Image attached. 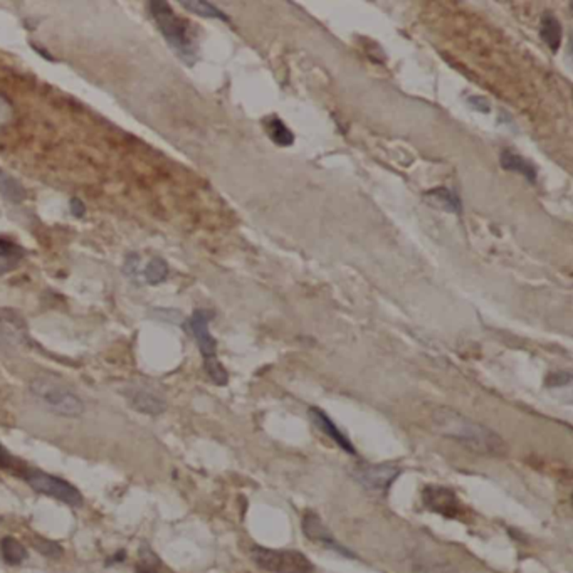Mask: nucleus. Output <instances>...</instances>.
I'll return each mask as SVG.
<instances>
[{
    "mask_svg": "<svg viewBox=\"0 0 573 573\" xmlns=\"http://www.w3.org/2000/svg\"><path fill=\"white\" fill-rule=\"evenodd\" d=\"M435 432L461 444L462 447L486 456H504L508 444L498 432L447 407L435 409L430 415Z\"/></svg>",
    "mask_w": 573,
    "mask_h": 573,
    "instance_id": "nucleus-1",
    "label": "nucleus"
},
{
    "mask_svg": "<svg viewBox=\"0 0 573 573\" xmlns=\"http://www.w3.org/2000/svg\"><path fill=\"white\" fill-rule=\"evenodd\" d=\"M150 14L153 16L160 32L170 47L177 52L187 64H193L197 59V37L193 34L191 22L178 17L173 9L162 0H153L148 4Z\"/></svg>",
    "mask_w": 573,
    "mask_h": 573,
    "instance_id": "nucleus-2",
    "label": "nucleus"
},
{
    "mask_svg": "<svg viewBox=\"0 0 573 573\" xmlns=\"http://www.w3.org/2000/svg\"><path fill=\"white\" fill-rule=\"evenodd\" d=\"M31 392L52 414L78 419L84 414V402L74 390L54 377H37L31 382Z\"/></svg>",
    "mask_w": 573,
    "mask_h": 573,
    "instance_id": "nucleus-3",
    "label": "nucleus"
},
{
    "mask_svg": "<svg viewBox=\"0 0 573 573\" xmlns=\"http://www.w3.org/2000/svg\"><path fill=\"white\" fill-rule=\"evenodd\" d=\"M250 557L255 565L271 573H313L315 567L310 558L296 550H274V548L254 547Z\"/></svg>",
    "mask_w": 573,
    "mask_h": 573,
    "instance_id": "nucleus-4",
    "label": "nucleus"
},
{
    "mask_svg": "<svg viewBox=\"0 0 573 573\" xmlns=\"http://www.w3.org/2000/svg\"><path fill=\"white\" fill-rule=\"evenodd\" d=\"M27 482L34 491L51 496V498L58 500L61 503L73 506V508L83 506V495L78 491V487L61 480V477L51 476L42 471H29L27 472Z\"/></svg>",
    "mask_w": 573,
    "mask_h": 573,
    "instance_id": "nucleus-5",
    "label": "nucleus"
},
{
    "mask_svg": "<svg viewBox=\"0 0 573 573\" xmlns=\"http://www.w3.org/2000/svg\"><path fill=\"white\" fill-rule=\"evenodd\" d=\"M399 476L400 469L395 464H362L355 469V480L368 491L380 495L387 492Z\"/></svg>",
    "mask_w": 573,
    "mask_h": 573,
    "instance_id": "nucleus-6",
    "label": "nucleus"
},
{
    "mask_svg": "<svg viewBox=\"0 0 573 573\" xmlns=\"http://www.w3.org/2000/svg\"><path fill=\"white\" fill-rule=\"evenodd\" d=\"M208 321H211V313L203 310H197L191 316V321H188L192 335L196 336L198 348H201L203 365L219 360L217 358V342L214 336L211 335V331H208Z\"/></svg>",
    "mask_w": 573,
    "mask_h": 573,
    "instance_id": "nucleus-7",
    "label": "nucleus"
},
{
    "mask_svg": "<svg viewBox=\"0 0 573 573\" xmlns=\"http://www.w3.org/2000/svg\"><path fill=\"white\" fill-rule=\"evenodd\" d=\"M422 496H424V504L427 506L430 511H434V513L447 516V518H454V516H457L459 511H461L457 496L454 495V491L447 490V487L427 486L424 490Z\"/></svg>",
    "mask_w": 573,
    "mask_h": 573,
    "instance_id": "nucleus-8",
    "label": "nucleus"
},
{
    "mask_svg": "<svg viewBox=\"0 0 573 573\" xmlns=\"http://www.w3.org/2000/svg\"><path fill=\"white\" fill-rule=\"evenodd\" d=\"M125 397L131 409L141 412L145 415H160L167 409V404L162 397H158L153 392L145 387H130L125 390Z\"/></svg>",
    "mask_w": 573,
    "mask_h": 573,
    "instance_id": "nucleus-9",
    "label": "nucleus"
},
{
    "mask_svg": "<svg viewBox=\"0 0 573 573\" xmlns=\"http://www.w3.org/2000/svg\"><path fill=\"white\" fill-rule=\"evenodd\" d=\"M303 533H305L306 537L311 539V542L325 544L326 548H331V550L340 552V553H343V555L352 557V553H350L347 548H343L342 544H340L333 538V534L328 532V528L325 527L323 521H321V518L318 514H315V513H306L305 514V518H303Z\"/></svg>",
    "mask_w": 573,
    "mask_h": 573,
    "instance_id": "nucleus-10",
    "label": "nucleus"
},
{
    "mask_svg": "<svg viewBox=\"0 0 573 573\" xmlns=\"http://www.w3.org/2000/svg\"><path fill=\"white\" fill-rule=\"evenodd\" d=\"M27 340L24 321L17 315L0 311V345H22Z\"/></svg>",
    "mask_w": 573,
    "mask_h": 573,
    "instance_id": "nucleus-11",
    "label": "nucleus"
},
{
    "mask_svg": "<svg viewBox=\"0 0 573 573\" xmlns=\"http://www.w3.org/2000/svg\"><path fill=\"white\" fill-rule=\"evenodd\" d=\"M310 415H311L313 424H315L316 427H320L321 430H323V432L328 435L330 439H333L340 447L345 449V451L350 452V454H355V449L352 446V442H350V440L345 437V434H342V430H340L333 422H331V419L325 414L323 410L311 409Z\"/></svg>",
    "mask_w": 573,
    "mask_h": 573,
    "instance_id": "nucleus-12",
    "label": "nucleus"
},
{
    "mask_svg": "<svg viewBox=\"0 0 573 573\" xmlns=\"http://www.w3.org/2000/svg\"><path fill=\"white\" fill-rule=\"evenodd\" d=\"M26 255L21 245L7 238H0V276L16 269Z\"/></svg>",
    "mask_w": 573,
    "mask_h": 573,
    "instance_id": "nucleus-13",
    "label": "nucleus"
},
{
    "mask_svg": "<svg viewBox=\"0 0 573 573\" xmlns=\"http://www.w3.org/2000/svg\"><path fill=\"white\" fill-rule=\"evenodd\" d=\"M562 32H563L562 24L555 17V14H552V12L543 14L542 24H539V36H542L544 44L550 47L553 52H557L558 49H560Z\"/></svg>",
    "mask_w": 573,
    "mask_h": 573,
    "instance_id": "nucleus-14",
    "label": "nucleus"
},
{
    "mask_svg": "<svg viewBox=\"0 0 573 573\" xmlns=\"http://www.w3.org/2000/svg\"><path fill=\"white\" fill-rule=\"evenodd\" d=\"M501 167L504 170H509V172L521 173L528 182H537V168L533 167V163H529L527 158L518 153H513V151L506 150L501 153L500 158Z\"/></svg>",
    "mask_w": 573,
    "mask_h": 573,
    "instance_id": "nucleus-15",
    "label": "nucleus"
},
{
    "mask_svg": "<svg viewBox=\"0 0 573 573\" xmlns=\"http://www.w3.org/2000/svg\"><path fill=\"white\" fill-rule=\"evenodd\" d=\"M424 198L430 203V206L435 208H440V211L454 212V214H461V211H462V206H461V201H459V197L456 196V193H452L451 191H447V188H444V187L429 191L424 196Z\"/></svg>",
    "mask_w": 573,
    "mask_h": 573,
    "instance_id": "nucleus-16",
    "label": "nucleus"
},
{
    "mask_svg": "<svg viewBox=\"0 0 573 573\" xmlns=\"http://www.w3.org/2000/svg\"><path fill=\"white\" fill-rule=\"evenodd\" d=\"M264 126H266V131L276 145L281 146H290L295 141V135L291 133V130L284 125V121L278 116H269L264 121Z\"/></svg>",
    "mask_w": 573,
    "mask_h": 573,
    "instance_id": "nucleus-17",
    "label": "nucleus"
},
{
    "mask_svg": "<svg viewBox=\"0 0 573 573\" xmlns=\"http://www.w3.org/2000/svg\"><path fill=\"white\" fill-rule=\"evenodd\" d=\"M0 193L12 203H21L27 197L26 188L16 178L11 177L4 168H0Z\"/></svg>",
    "mask_w": 573,
    "mask_h": 573,
    "instance_id": "nucleus-18",
    "label": "nucleus"
},
{
    "mask_svg": "<svg viewBox=\"0 0 573 573\" xmlns=\"http://www.w3.org/2000/svg\"><path fill=\"white\" fill-rule=\"evenodd\" d=\"M180 6L186 7L188 12L197 14V16H201V17L219 19V21H224V22L230 21V19L227 17L225 14L220 11V9H217L214 4L202 2V0H182V2H180Z\"/></svg>",
    "mask_w": 573,
    "mask_h": 573,
    "instance_id": "nucleus-19",
    "label": "nucleus"
},
{
    "mask_svg": "<svg viewBox=\"0 0 573 573\" xmlns=\"http://www.w3.org/2000/svg\"><path fill=\"white\" fill-rule=\"evenodd\" d=\"M0 550H2L4 560L9 565H21L27 558V550L24 548V544L12 537H6L0 542Z\"/></svg>",
    "mask_w": 573,
    "mask_h": 573,
    "instance_id": "nucleus-20",
    "label": "nucleus"
},
{
    "mask_svg": "<svg viewBox=\"0 0 573 573\" xmlns=\"http://www.w3.org/2000/svg\"><path fill=\"white\" fill-rule=\"evenodd\" d=\"M145 279L150 284H160L168 276V264L162 258H153L145 268Z\"/></svg>",
    "mask_w": 573,
    "mask_h": 573,
    "instance_id": "nucleus-21",
    "label": "nucleus"
},
{
    "mask_svg": "<svg viewBox=\"0 0 573 573\" xmlns=\"http://www.w3.org/2000/svg\"><path fill=\"white\" fill-rule=\"evenodd\" d=\"M34 547L37 548V552L49 558H59L63 555V548H61V544L51 542V539L37 538L34 542Z\"/></svg>",
    "mask_w": 573,
    "mask_h": 573,
    "instance_id": "nucleus-22",
    "label": "nucleus"
},
{
    "mask_svg": "<svg viewBox=\"0 0 573 573\" xmlns=\"http://www.w3.org/2000/svg\"><path fill=\"white\" fill-rule=\"evenodd\" d=\"M125 273L130 278L138 276V255H136V254L128 255L126 263H125Z\"/></svg>",
    "mask_w": 573,
    "mask_h": 573,
    "instance_id": "nucleus-23",
    "label": "nucleus"
},
{
    "mask_svg": "<svg viewBox=\"0 0 573 573\" xmlns=\"http://www.w3.org/2000/svg\"><path fill=\"white\" fill-rule=\"evenodd\" d=\"M16 466V459L11 456V452L4 447V444L0 442V467L2 469H12Z\"/></svg>",
    "mask_w": 573,
    "mask_h": 573,
    "instance_id": "nucleus-24",
    "label": "nucleus"
},
{
    "mask_svg": "<svg viewBox=\"0 0 573 573\" xmlns=\"http://www.w3.org/2000/svg\"><path fill=\"white\" fill-rule=\"evenodd\" d=\"M12 116V106L6 98L0 96V125L7 123Z\"/></svg>",
    "mask_w": 573,
    "mask_h": 573,
    "instance_id": "nucleus-25",
    "label": "nucleus"
},
{
    "mask_svg": "<svg viewBox=\"0 0 573 573\" xmlns=\"http://www.w3.org/2000/svg\"><path fill=\"white\" fill-rule=\"evenodd\" d=\"M69 206H71V214H73L74 217H83L84 215V203L79 201V198H71V202H69Z\"/></svg>",
    "mask_w": 573,
    "mask_h": 573,
    "instance_id": "nucleus-26",
    "label": "nucleus"
},
{
    "mask_svg": "<svg viewBox=\"0 0 573 573\" xmlns=\"http://www.w3.org/2000/svg\"><path fill=\"white\" fill-rule=\"evenodd\" d=\"M0 521H2V519H0Z\"/></svg>",
    "mask_w": 573,
    "mask_h": 573,
    "instance_id": "nucleus-27",
    "label": "nucleus"
}]
</instances>
